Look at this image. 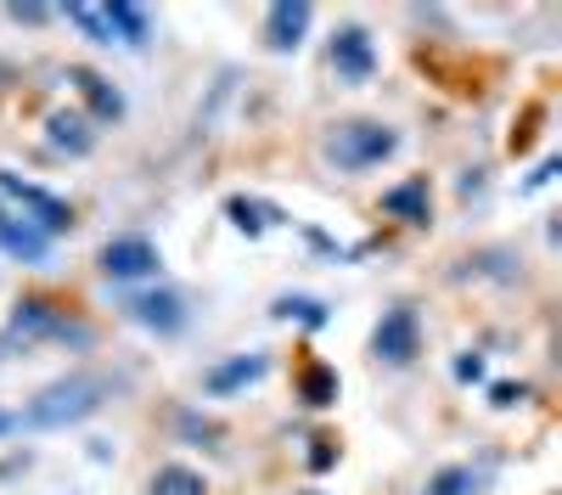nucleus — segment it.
<instances>
[{
    "mask_svg": "<svg viewBox=\"0 0 562 495\" xmlns=\"http://www.w3.org/2000/svg\"><path fill=\"white\" fill-rule=\"evenodd\" d=\"M473 490H479V473L473 468H445V473L428 479V490H422V495H473Z\"/></svg>",
    "mask_w": 562,
    "mask_h": 495,
    "instance_id": "nucleus-19",
    "label": "nucleus"
},
{
    "mask_svg": "<svg viewBox=\"0 0 562 495\" xmlns=\"http://www.w3.org/2000/svg\"><path fill=\"white\" fill-rule=\"evenodd\" d=\"M45 135H52V147H63V153H90L97 147V130H90L85 113H52L45 119Z\"/></svg>",
    "mask_w": 562,
    "mask_h": 495,
    "instance_id": "nucleus-13",
    "label": "nucleus"
},
{
    "mask_svg": "<svg viewBox=\"0 0 562 495\" xmlns=\"http://www.w3.org/2000/svg\"><path fill=\"white\" fill-rule=\"evenodd\" d=\"M68 23L85 29V40L97 45H113V23H108V7H68Z\"/></svg>",
    "mask_w": 562,
    "mask_h": 495,
    "instance_id": "nucleus-18",
    "label": "nucleus"
},
{
    "mask_svg": "<svg viewBox=\"0 0 562 495\" xmlns=\"http://www.w3.org/2000/svg\"><path fill=\"white\" fill-rule=\"evenodd\" d=\"M108 23H113V40H119V45H135V52L153 40V18L140 12V7H130V0H113V7H108Z\"/></svg>",
    "mask_w": 562,
    "mask_h": 495,
    "instance_id": "nucleus-14",
    "label": "nucleus"
},
{
    "mask_svg": "<svg viewBox=\"0 0 562 495\" xmlns=\"http://www.w3.org/2000/svg\"><path fill=\"white\" fill-rule=\"evenodd\" d=\"M265 372H270V360H265V355H237V360H220V367H209L203 389H209V394H237V389L259 383Z\"/></svg>",
    "mask_w": 562,
    "mask_h": 495,
    "instance_id": "nucleus-9",
    "label": "nucleus"
},
{
    "mask_svg": "<svg viewBox=\"0 0 562 495\" xmlns=\"http://www.w3.org/2000/svg\"><path fill=\"white\" fill-rule=\"evenodd\" d=\"M394 147H400V135H394L389 124H378V119H349V124L333 130L326 158H333L338 169H349V175H360V169H378L383 158H394Z\"/></svg>",
    "mask_w": 562,
    "mask_h": 495,
    "instance_id": "nucleus-3",
    "label": "nucleus"
},
{
    "mask_svg": "<svg viewBox=\"0 0 562 495\" xmlns=\"http://www.w3.org/2000/svg\"><path fill=\"white\" fill-rule=\"evenodd\" d=\"M383 209H389L394 220H405V225H428V214H434V198H428V180H405V187L383 192Z\"/></svg>",
    "mask_w": 562,
    "mask_h": 495,
    "instance_id": "nucleus-10",
    "label": "nucleus"
},
{
    "mask_svg": "<svg viewBox=\"0 0 562 495\" xmlns=\"http://www.w3.org/2000/svg\"><path fill=\"white\" fill-rule=\"evenodd\" d=\"M456 378H484V360H479V355H467L461 367H456Z\"/></svg>",
    "mask_w": 562,
    "mask_h": 495,
    "instance_id": "nucleus-23",
    "label": "nucleus"
},
{
    "mask_svg": "<svg viewBox=\"0 0 562 495\" xmlns=\"http://www.w3.org/2000/svg\"><path fill=\"white\" fill-rule=\"evenodd\" d=\"M333 68L344 74V79H371V68H378V45H371V34L366 29H338L333 34Z\"/></svg>",
    "mask_w": 562,
    "mask_h": 495,
    "instance_id": "nucleus-7",
    "label": "nucleus"
},
{
    "mask_svg": "<svg viewBox=\"0 0 562 495\" xmlns=\"http://www.w3.org/2000/svg\"><path fill=\"white\" fill-rule=\"evenodd\" d=\"M85 338L79 327H68V310H57L52 299H23L18 310H12V322H7V333H0V355H7L12 344H40V338Z\"/></svg>",
    "mask_w": 562,
    "mask_h": 495,
    "instance_id": "nucleus-4",
    "label": "nucleus"
},
{
    "mask_svg": "<svg viewBox=\"0 0 562 495\" xmlns=\"http://www.w3.org/2000/svg\"><path fill=\"white\" fill-rule=\"evenodd\" d=\"M68 79H74V85H79V97H85V102H90V113H97V119H102V124H113V119H119V113H124V97H119V90H113V85H108V79H102V74H90V68H74V74H68Z\"/></svg>",
    "mask_w": 562,
    "mask_h": 495,
    "instance_id": "nucleus-12",
    "label": "nucleus"
},
{
    "mask_svg": "<svg viewBox=\"0 0 562 495\" xmlns=\"http://www.w3.org/2000/svg\"><path fill=\"white\" fill-rule=\"evenodd\" d=\"M7 18L12 23H45V18H52V7H7Z\"/></svg>",
    "mask_w": 562,
    "mask_h": 495,
    "instance_id": "nucleus-22",
    "label": "nucleus"
},
{
    "mask_svg": "<svg viewBox=\"0 0 562 495\" xmlns=\"http://www.w3.org/2000/svg\"><path fill=\"white\" fill-rule=\"evenodd\" d=\"M12 428H18V417H12V412H0V434H12Z\"/></svg>",
    "mask_w": 562,
    "mask_h": 495,
    "instance_id": "nucleus-25",
    "label": "nucleus"
},
{
    "mask_svg": "<svg viewBox=\"0 0 562 495\" xmlns=\"http://www.w3.org/2000/svg\"><path fill=\"white\" fill-rule=\"evenodd\" d=\"M304 29H310V7L304 0H281V7H270V18H265V45L270 52H299Z\"/></svg>",
    "mask_w": 562,
    "mask_h": 495,
    "instance_id": "nucleus-8",
    "label": "nucleus"
},
{
    "mask_svg": "<svg viewBox=\"0 0 562 495\" xmlns=\"http://www.w3.org/2000/svg\"><path fill=\"white\" fill-rule=\"evenodd\" d=\"M102 400H108V378L74 372V378H63V383H52V389H40V394L29 400L23 423H29V428H68V423H85L90 412H102Z\"/></svg>",
    "mask_w": 562,
    "mask_h": 495,
    "instance_id": "nucleus-1",
    "label": "nucleus"
},
{
    "mask_svg": "<svg viewBox=\"0 0 562 495\" xmlns=\"http://www.w3.org/2000/svg\"><path fill=\"white\" fill-rule=\"evenodd\" d=\"M102 270L113 282H147V277H158V248L147 237H113L102 248Z\"/></svg>",
    "mask_w": 562,
    "mask_h": 495,
    "instance_id": "nucleus-6",
    "label": "nucleus"
},
{
    "mask_svg": "<svg viewBox=\"0 0 562 495\" xmlns=\"http://www.w3.org/2000/svg\"><path fill=\"white\" fill-rule=\"evenodd\" d=\"M371 349H378V360H389V367H411V360H416V349H422L416 310H411V304L389 310L383 322H378V333H371Z\"/></svg>",
    "mask_w": 562,
    "mask_h": 495,
    "instance_id": "nucleus-5",
    "label": "nucleus"
},
{
    "mask_svg": "<svg viewBox=\"0 0 562 495\" xmlns=\"http://www.w3.org/2000/svg\"><path fill=\"white\" fill-rule=\"evenodd\" d=\"M276 315H299L304 327H326V304H315V299H281Z\"/></svg>",
    "mask_w": 562,
    "mask_h": 495,
    "instance_id": "nucleus-21",
    "label": "nucleus"
},
{
    "mask_svg": "<svg viewBox=\"0 0 562 495\" xmlns=\"http://www.w3.org/2000/svg\"><path fill=\"white\" fill-rule=\"evenodd\" d=\"M225 214L237 220V225H243L248 237H259V232H265L270 220H281L276 209H265V203H254V198H231V203H225Z\"/></svg>",
    "mask_w": 562,
    "mask_h": 495,
    "instance_id": "nucleus-17",
    "label": "nucleus"
},
{
    "mask_svg": "<svg viewBox=\"0 0 562 495\" xmlns=\"http://www.w3.org/2000/svg\"><path fill=\"white\" fill-rule=\"evenodd\" d=\"M299 389H304V405H333L338 400V378L326 372V367H310Z\"/></svg>",
    "mask_w": 562,
    "mask_h": 495,
    "instance_id": "nucleus-20",
    "label": "nucleus"
},
{
    "mask_svg": "<svg viewBox=\"0 0 562 495\" xmlns=\"http://www.w3.org/2000/svg\"><path fill=\"white\" fill-rule=\"evenodd\" d=\"M130 315L140 327H158V333H175L186 322V310H180L175 293H140V299H130Z\"/></svg>",
    "mask_w": 562,
    "mask_h": 495,
    "instance_id": "nucleus-11",
    "label": "nucleus"
},
{
    "mask_svg": "<svg viewBox=\"0 0 562 495\" xmlns=\"http://www.w3.org/2000/svg\"><path fill=\"white\" fill-rule=\"evenodd\" d=\"M0 248H7L12 259H23V265H40L45 254H52V243H45L40 232H29V225H18L7 214H0Z\"/></svg>",
    "mask_w": 562,
    "mask_h": 495,
    "instance_id": "nucleus-15",
    "label": "nucleus"
},
{
    "mask_svg": "<svg viewBox=\"0 0 562 495\" xmlns=\"http://www.w3.org/2000/svg\"><path fill=\"white\" fill-rule=\"evenodd\" d=\"M512 400H524V389H512V383H495V405H512Z\"/></svg>",
    "mask_w": 562,
    "mask_h": 495,
    "instance_id": "nucleus-24",
    "label": "nucleus"
},
{
    "mask_svg": "<svg viewBox=\"0 0 562 495\" xmlns=\"http://www.w3.org/2000/svg\"><path fill=\"white\" fill-rule=\"evenodd\" d=\"M0 214L18 220V225H29V232H40L45 243L63 237L68 225H74V214H68L63 198H52L45 187H34V180H23V175H12V169H0Z\"/></svg>",
    "mask_w": 562,
    "mask_h": 495,
    "instance_id": "nucleus-2",
    "label": "nucleus"
},
{
    "mask_svg": "<svg viewBox=\"0 0 562 495\" xmlns=\"http://www.w3.org/2000/svg\"><path fill=\"white\" fill-rule=\"evenodd\" d=\"M304 495H321V490H304Z\"/></svg>",
    "mask_w": 562,
    "mask_h": 495,
    "instance_id": "nucleus-26",
    "label": "nucleus"
},
{
    "mask_svg": "<svg viewBox=\"0 0 562 495\" xmlns=\"http://www.w3.org/2000/svg\"><path fill=\"white\" fill-rule=\"evenodd\" d=\"M153 495H209V484H203V473L169 462V468L153 473Z\"/></svg>",
    "mask_w": 562,
    "mask_h": 495,
    "instance_id": "nucleus-16",
    "label": "nucleus"
}]
</instances>
